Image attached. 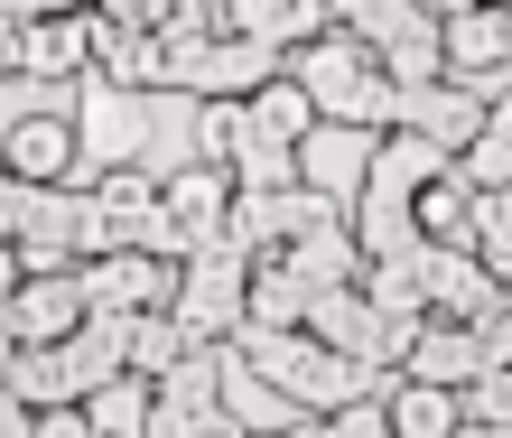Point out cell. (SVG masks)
I'll use <instances>...</instances> for the list:
<instances>
[{"mask_svg":"<svg viewBox=\"0 0 512 438\" xmlns=\"http://www.w3.org/2000/svg\"><path fill=\"white\" fill-rule=\"evenodd\" d=\"M252 131H261V140H289V150H298V140L317 131V94H308L298 75H270L261 94H252Z\"/></svg>","mask_w":512,"mask_h":438,"instance_id":"28","label":"cell"},{"mask_svg":"<svg viewBox=\"0 0 512 438\" xmlns=\"http://www.w3.org/2000/svg\"><path fill=\"white\" fill-rule=\"evenodd\" d=\"M326 215H345V206H326L317 187H289V196H233V215H224V233L243 243L252 261H270V252H289L308 224H326Z\"/></svg>","mask_w":512,"mask_h":438,"instance_id":"10","label":"cell"},{"mask_svg":"<svg viewBox=\"0 0 512 438\" xmlns=\"http://www.w3.org/2000/svg\"><path fill=\"white\" fill-rule=\"evenodd\" d=\"M475 261H485V271L512 289V224H485V243H475Z\"/></svg>","mask_w":512,"mask_h":438,"instance_id":"40","label":"cell"},{"mask_svg":"<svg viewBox=\"0 0 512 438\" xmlns=\"http://www.w3.org/2000/svg\"><path fill=\"white\" fill-rule=\"evenodd\" d=\"M419 299H429V317H447V327H485V317L512 308V289H503L475 252L429 243V252H419Z\"/></svg>","mask_w":512,"mask_h":438,"instance_id":"4","label":"cell"},{"mask_svg":"<svg viewBox=\"0 0 512 438\" xmlns=\"http://www.w3.org/2000/svg\"><path fill=\"white\" fill-rule=\"evenodd\" d=\"M19 280H28L19 271V243H0V299H19Z\"/></svg>","mask_w":512,"mask_h":438,"instance_id":"43","label":"cell"},{"mask_svg":"<svg viewBox=\"0 0 512 438\" xmlns=\"http://www.w3.org/2000/svg\"><path fill=\"white\" fill-rule=\"evenodd\" d=\"M75 252H84V261H103V252H122V224H112V215L94 206V196H84V215H75Z\"/></svg>","mask_w":512,"mask_h":438,"instance_id":"38","label":"cell"},{"mask_svg":"<svg viewBox=\"0 0 512 438\" xmlns=\"http://www.w3.org/2000/svg\"><path fill=\"white\" fill-rule=\"evenodd\" d=\"M308 308H317V289L289 271L280 252L252 261V289H243V327H308Z\"/></svg>","mask_w":512,"mask_h":438,"instance_id":"21","label":"cell"},{"mask_svg":"<svg viewBox=\"0 0 512 438\" xmlns=\"http://www.w3.org/2000/svg\"><path fill=\"white\" fill-rule=\"evenodd\" d=\"M438 47H447V84L475 94V75L512 66V19L503 10H457V19H438Z\"/></svg>","mask_w":512,"mask_h":438,"instance_id":"18","label":"cell"},{"mask_svg":"<svg viewBox=\"0 0 512 438\" xmlns=\"http://www.w3.org/2000/svg\"><path fill=\"white\" fill-rule=\"evenodd\" d=\"M391 131H419V140H438V150H466V140L485 131V103H475L466 84H401V122Z\"/></svg>","mask_w":512,"mask_h":438,"instance_id":"15","label":"cell"},{"mask_svg":"<svg viewBox=\"0 0 512 438\" xmlns=\"http://www.w3.org/2000/svg\"><path fill=\"white\" fill-rule=\"evenodd\" d=\"M84 66H94V10H84V19H28L19 28V75L84 84Z\"/></svg>","mask_w":512,"mask_h":438,"instance_id":"16","label":"cell"},{"mask_svg":"<svg viewBox=\"0 0 512 438\" xmlns=\"http://www.w3.org/2000/svg\"><path fill=\"white\" fill-rule=\"evenodd\" d=\"M131 327H140V317H112V308H94V317H84V327L66 336V355L84 364V383H112V373H131Z\"/></svg>","mask_w":512,"mask_h":438,"instance_id":"26","label":"cell"},{"mask_svg":"<svg viewBox=\"0 0 512 438\" xmlns=\"http://www.w3.org/2000/svg\"><path fill=\"white\" fill-rule=\"evenodd\" d=\"M94 84H112V94H168V47L149 38V28H112L94 19V66H84Z\"/></svg>","mask_w":512,"mask_h":438,"instance_id":"13","label":"cell"},{"mask_svg":"<svg viewBox=\"0 0 512 438\" xmlns=\"http://www.w3.org/2000/svg\"><path fill=\"white\" fill-rule=\"evenodd\" d=\"M466 438H512V429H475V420H466Z\"/></svg>","mask_w":512,"mask_h":438,"instance_id":"48","label":"cell"},{"mask_svg":"<svg viewBox=\"0 0 512 438\" xmlns=\"http://www.w3.org/2000/svg\"><path fill=\"white\" fill-rule=\"evenodd\" d=\"M289 75L317 94V122H345V131H391L401 122V84L382 75V56L354 38V28H326L289 56Z\"/></svg>","mask_w":512,"mask_h":438,"instance_id":"1","label":"cell"},{"mask_svg":"<svg viewBox=\"0 0 512 438\" xmlns=\"http://www.w3.org/2000/svg\"><path fill=\"white\" fill-rule=\"evenodd\" d=\"M10 401L19 411H75V401H94V383H84V364L66 345H19L10 355Z\"/></svg>","mask_w":512,"mask_h":438,"instance_id":"17","label":"cell"},{"mask_svg":"<svg viewBox=\"0 0 512 438\" xmlns=\"http://www.w3.org/2000/svg\"><path fill=\"white\" fill-rule=\"evenodd\" d=\"M243 289H252V252L224 233L215 252H187V261H177L168 317H177L196 345H233V336H243Z\"/></svg>","mask_w":512,"mask_h":438,"instance_id":"2","label":"cell"},{"mask_svg":"<svg viewBox=\"0 0 512 438\" xmlns=\"http://www.w3.org/2000/svg\"><path fill=\"white\" fill-rule=\"evenodd\" d=\"M466 420L475 429H512V364H494V373L466 383Z\"/></svg>","mask_w":512,"mask_h":438,"instance_id":"35","label":"cell"},{"mask_svg":"<svg viewBox=\"0 0 512 438\" xmlns=\"http://www.w3.org/2000/svg\"><path fill=\"white\" fill-rule=\"evenodd\" d=\"M28 429H38V411H19V401H10V411H0V438H28Z\"/></svg>","mask_w":512,"mask_h":438,"instance_id":"44","label":"cell"},{"mask_svg":"<svg viewBox=\"0 0 512 438\" xmlns=\"http://www.w3.org/2000/svg\"><path fill=\"white\" fill-rule=\"evenodd\" d=\"M373 140L382 131H345V122H317L308 140H298V187H317L326 206L354 215V196L373 187Z\"/></svg>","mask_w":512,"mask_h":438,"instance_id":"6","label":"cell"},{"mask_svg":"<svg viewBox=\"0 0 512 438\" xmlns=\"http://www.w3.org/2000/svg\"><path fill=\"white\" fill-rule=\"evenodd\" d=\"M270 75H289V56L280 47H252V38L168 47V94H196V103H252Z\"/></svg>","mask_w":512,"mask_h":438,"instance_id":"3","label":"cell"},{"mask_svg":"<svg viewBox=\"0 0 512 438\" xmlns=\"http://www.w3.org/2000/svg\"><path fill=\"white\" fill-rule=\"evenodd\" d=\"M475 345H485V373H494V364H512V308H503V317H485V327H475Z\"/></svg>","mask_w":512,"mask_h":438,"instance_id":"42","label":"cell"},{"mask_svg":"<svg viewBox=\"0 0 512 438\" xmlns=\"http://www.w3.org/2000/svg\"><path fill=\"white\" fill-rule=\"evenodd\" d=\"M75 280H84V299L112 308V317H159L177 299V261H159V252H103V261H84Z\"/></svg>","mask_w":512,"mask_h":438,"instance_id":"8","label":"cell"},{"mask_svg":"<svg viewBox=\"0 0 512 438\" xmlns=\"http://www.w3.org/2000/svg\"><path fill=\"white\" fill-rule=\"evenodd\" d=\"M0 168H10L19 187H94V168H84V140L66 112H28V122L0 140Z\"/></svg>","mask_w":512,"mask_h":438,"instance_id":"5","label":"cell"},{"mask_svg":"<svg viewBox=\"0 0 512 438\" xmlns=\"http://www.w3.org/2000/svg\"><path fill=\"white\" fill-rule=\"evenodd\" d=\"M326 438H401V429H391V411H382V392H373V401H345V411L326 420Z\"/></svg>","mask_w":512,"mask_h":438,"instance_id":"36","label":"cell"},{"mask_svg":"<svg viewBox=\"0 0 512 438\" xmlns=\"http://www.w3.org/2000/svg\"><path fill=\"white\" fill-rule=\"evenodd\" d=\"M224 411H233V429H252V438L289 429V420H308V411H298V401H289L280 383H261L252 364H233V345H224Z\"/></svg>","mask_w":512,"mask_h":438,"instance_id":"23","label":"cell"},{"mask_svg":"<svg viewBox=\"0 0 512 438\" xmlns=\"http://www.w3.org/2000/svg\"><path fill=\"white\" fill-rule=\"evenodd\" d=\"M447 168H457V150H438V140H419V131H382V140H373V178L401 187V196L438 187Z\"/></svg>","mask_w":512,"mask_h":438,"instance_id":"24","label":"cell"},{"mask_svg":"<svg viewBox=\"0 0 512 438\" xmlns=\"http://www.w3.org/2000/svg\"><path fill=\"white\" fill-rule=\"evenodd\" d=\"M252 140V103H196V159L205 168H233Z\"/></svg>","mask_w":512,"mask_h":438,"instance_id":"32","label":"cell"},{"mask_svg":"<svg viewBox=\"0 0 512 438\" xmlns=\"http://www.w3.org/2000/svg\"><path fill=\"white\" fill-rule=\"evenodd\" d=\"M410 215H419V233H429V243L475 252V243H485V224H494V196H475L457 168H447L438 187H419V206H410Z\"/></svg>","mask_w":512,"mask_h":438,"instance_id":"19","label":"cell"},{"mask_svg":"<svg viewBox=\"0 0 512 438\" xmlns=\"http://www.w3.org/2000/svg\"><path fill=\"white\" fill-rule=\"evenodd\" d=\"M373 299H364V289H326V299L308 308V336L326 345V355H354V364H364V336H373Z\"/></svg>","mask_w":512,"mask_h":438,"instance_id":"27","label":"cell"},{"mask_svg":"<svg viewBox=\"0 0 512 438\" xmlns=\"http://www.w3.org/2000/svg\"><path fill=\"white\" fill-rule=\"evenodd\" d=\"M159 206L177 224V252H215L224 243V215H233V168H205V159L168 168V178H159Z\"/></svg>","mask_w":512,"mask_h":438,"instance_id":"7","label":"cell"},{"mask_svg":"<svg viewBox=\"0 0 512 438\" xmlns=\"http://www.w3.org/2000/svg\"><path fill=\"white\" fill-rule=\"evenodd\" d=\"M19 355V327H10V299H0V364Z\"/></svg>","mask_w":512,"mask_h":438,"instance_id":"46","label":"cell"},{"mask_svg":"<svg viewBox=\"0 0 512 438\" xmlns=\"http://www.w3.org/2000/svg\"><path fill=\"white\" fill-rule=\"evenodd\" d=\"M28 196H38V187H19L10 168H0V243H19V224H28Z\"/></svg>","mask_w":512,"mask_h":438,"instance_id":"39","label":"cell"},{"mask_svg":"<svg viewBox=\"0 0 512 438\" xmlns=\"http://www.w3.org/2000/svg\"><path fill=\"white\" fill-rule=\"evenodd\" d=\"M149 401H159L149 373H112V383L84 401V411H94V438H149Z\"/></svg>","mask_w":512,"mask_h":438,"instance_id":"29","label":"cell"},{"mask_svg":"<svg viewBox=\"0 0 512 438\" xmlns=\"http://www.w3.org/2000/svg\"><path fill=\"white\" fill-rule=\"evenodd\" d=\"M457 438H466V429H457Z\"/></svg>","mask_w":512,"mask_h":438,"instance_id":"49","label":"cell"},{"mask_svg":"<svg viewBox=\"0 0 512 438\" xmlns=\"http://www.w3.org/2000/svg\"><path fill=\"white\" fill-rule=\"evenodd\" d=\"M168 10H177V0H94V19H112V28H149V38L168 28Z\"/></svg>","mask_w":512,"mask_h":438,"instance_id":"37","label":"cell"},{"mask_svg":"<svg viewBox=\"0 0 512 438\" xmlns=\"http://www.w3.org/2000/svg\"><path fill=\"white\" fill-rule=\"evenodd\" d=\"M187 355H196V336L177 327L168 308H159V317H140V327H131V373H149V383H159V373H177Z\"/></svg>","mask_w":512,"mask_h":438,"instance_id":"33","label":"cell"},{"mask_svg":"<svg viewBox=\"0 0 512 438\" xmlns=\"http://www.w3.org/2000/svg\"><path fill=\"white\" fill-rule=\"evenodd\" d=\"M270 438H326V420H289V429H270Z\"/></svg>","mask_w":512,"mask_h":438,"instance_id":"47","label":"cell"},{"mask_svg":"<svg viewBox=\"0 0 512 438\" xmlns=\"http://www.w3.org/2000/svg\"><path fill=\"white\" fill-rule=\"evenodd\" d=\"M280 261H289V271L317 289V299H326V289H364V271H373V261H364V243H354V215H326V224H308V233H298V243H289Z\"/></svg>","mask_w":512,"mask_h":438,"instance_id":"14","label":"cell"},{"mask_svg":"<svg viewBox=\"0 0 512 438\" xmlns=\"http://www.w3.org/2000/svg\"><path fill=\"white\" fill-rule=\"evenodd\" d=\"M75 140H84V168H131L140 159V140H149V122H140V94H112V84H94L84 75L75 84Z\"/></svg>","mask_w":512,"mask_h":438,"instance_id":"9","label":"cell"},{"mask_svg":"<svg viewBox=\"0 0 512 438\" xmlns=\"http://www.w3.org/2000/svg\"><path fill=\"white\" fill-rule=\"evenodd\" d=\"M475 373H485V345H475V327H447V317H429L410 345V373L401 383H438V392H466Z\"/></svg>","mask_w":512,"mask_h":438,"instance_id":"20","label":"cell"},{"mask_svg":"<svg viewBox=\"0 0 512 438\" xmlns=\"http://www.w3.org/2000/svg\"><path fill=\"white\" fill-rule=\"evenodd\" d=\"M28 438H94V411H84V401H75V411H38Z\"/></svg>","mask_w":512,"mask_h":438,"instance_id":"41","label":"cell"},{"mask_svg":"<svg viewBox=\"0 0 512 438\" xmlns=\"http://www.w3.org/2000/svg\"><path fill=\"white\" fill-rule=\"evenodd\" d=\"M503 19H512V10H503Z\"/></svg>","mask_w":512,"mask_h":438,"instance_id":"50","label":"cell"},{"mask_svg":"<svg viewBox=\"0 0 512 438\" xmlns=\"http://www.w3.org/2000/svg\"><path fill=\"white\" fill-rule=\"evenodd\" d=\"M382 411L401 438H457L466 429V392H438V383H391Z\"/></svg>","mask_w":512,"mask_h":438,"instance_id":"25","label":"cell"},{"mask_svg":"<svg viewBox=\"0 0 512 438\" xmlns=\"http://www.w3.org/2000/svg\"><path fill=\"white\" fill-rule=\"evenodd\" d=\"M457 178H466L475 196H512V94L485 103V131L457 150Z\"/></svg>","mask_w":512,"mask_h":438,"instance_id":"22","label":"cell"},{"mask_svg":"<svg viewBox=\"0 0 512 438\" xmlns=\"http://www.w3.org/2000/svg\"><path fill=\"white\" fill-rule=\"evenodd\" d=\"M84 196H94V206H103L112 224H122V252H131V224H140L149 206H159V178H149V168L131 159V168H103V178L84 187Z\"/></svg>","mask_w":512,"mask_h":438,"instance_id":"30","label":"cell"},{"mask_svg":"<svg viewBox=\"0 0 512 438\" xmlns=\"http://www.w3.org/2000/svg\"><path fill=\"white\" fill-rule=\"evenodd\" d=\"M298 187V150L289 140H243V159H233V196H289Z\"/></svg>","mask_w":512,"mask_h":438,"instance_id":"31","label":"cell"},{"mask_svg":"<svg viewBox=\"0 0 512 438\" xmlns=\"http://www.w3.org/2000/svg\"><path fill=\"white\" fill-rule=\"evenodd\" d=\"M84 317H94V299H84V280H75V271H38V280H19V299H10L19 345H66Z\"/></svg>","mask_w":512,"mask_h":438,"instance_id":"12","label":"cell"},{"mask_svg":"<svg viewBox=\"0 0 512 438\" xmlns=\"http://www.w3.org/2000/svg\"><path fill=\"white\" fill-rule=\"evenodd\" d=\"M438 19H457V10H512V0H429Z\"/></svg>","mask_w":512,"mask_h":438,"instance_id":"45","label":"cell"},{"mask_svg":"<svg viewBox=\"0 0 512 438\" xmlns=\"http://www.w3.org/2000/svg\"><path fill=\"white\" fill-rule=\"evenodd\" d=\"M364 299L382 317H429V299H419V252L410 261H373V271H364Z\"/></svg>","mask_w":512,"mask_h":438,"instance_id":"34","label":"cell"},{"mask_svg":"<svg viewBox=\"0 0 512 438\" xmlns=\"http://www.w3.org/2000/svg\"><path fill=\"white\" fill-rule=\"evenodd\" d=\"M75 215H84V187H38L28 196V224H19V271H84L75 252Z\"/></svg>","mask_w":512,"mask_h":438,"instance_id":"11","label":"cell"}]
</instances>
